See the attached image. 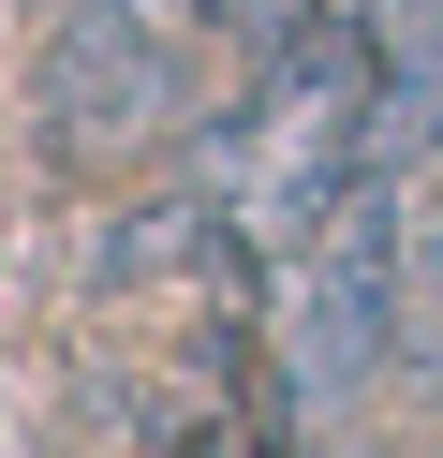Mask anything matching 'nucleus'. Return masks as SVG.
Listing matches in <instances>:
<instances>
[{
	"instance_id": "obj_2",
	"label": "nucleus",
	"mask_w": 443,
	"mask_h": 458,
	"mask_svg": "<svg viewBox=\"0 0 443 458\" xmlns=\"http://www.w3.org/2000/svg\"><path fill=\"white\" fill-rule=\"evenodd\" d=\"M177 15L192 0H45V148L118 163L177 104Z\"/></svg>"
},
{
	"instance_id": "obj_1",
	"label": "nucleus",
	"mask_w": 443,
	"mask_h": 458,
	"mask_svg": "<svg viewBox=\"0 0 443 458\" xmlns=\"http://www.w3.org/2000/svg\"><path fill=\"white\" fill-rule=\"evenodd\" d=\"M295 281V399H370L384 385V355L413 340V192H399V163H370L354 178V208L311 237V267H281Z\"/></svg>"
},
{
	"instance_id": "obj_3",
	"label": "nucleus",
	"mask_w": 443,
	"mask_h": 458,
	"mask_svg": "<svg viewBox=\"0 0 443 458\" xmlns=\"http://www.w3.org/2000/svg\"><path fill=\"white\" fill-rule=\"evenodd\" d=\"M177 458H222V444H207V428H192V444H177Z\"/></svg>"
}]
</instances>
